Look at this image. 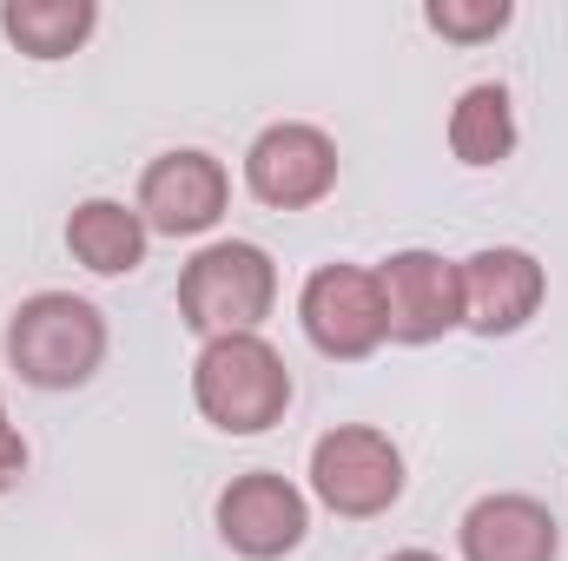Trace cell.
I'll list each match as a JSON object with an SVG mask.
<instances>
[{
    "instance_id": "obj_10",
    "label": "cell",
    "mask_w": 568,
    "mask_h": 561,
    "mask_svg": "<svg viewBox=\"0 0 568 561\" xmlns=\"http://www.w3.org/2000/svg\"><path fill=\"white\" fill-rule=\"evenodd\" d=\"M463 330L476 337H516L536 324L542 297H549V272L536 252L523 245H483L463 265Z\"/></svg>"
},
{
    "instance_id": "obj_17",
    "label": "cell",
    "mask_w": 568,
    "mask_h": 561,
    "mask_svg": "<svg viewBox=\"0 0 568 561\" xmlns=\"http://www.w3.org/2000/svg\"><path fill=\"white\" fill-rule=\"evenodd\" d=\"M384 561H443V555H429V549H397V555H384Z\"/></svg>"
},
{
    "instance_id": "obj_2",
    "label": "cell",
    "mask_w": 568,
    "mask_h": 561,
    "mask_svg": "<svg viewBox=\"0 0 568 561\" xmlns=\"http://www.w3.org/2000/svg\"><path fill=\"white\" fill-rule=\"evenodd\" d=\"M278 310V265L252 238H212L185 258L179 272V324L212 344V337H258L265 317Z\"/></svg>"
},
{
    "instance_id": "obj_14",
    "label": "cell",
    "mask_w": 568,
    "mask_h": 561,
    "mask_svg": "<svg viewBox=\"0 0 568 561\" xmlns=\"http://www.w3.org/2000/svg\"><path fill=\"white\" fill-rule=\"evenodd\" d=\"M516 140H523V126H516L509 86L476 80V86L456 93V106H449V152H456V165L489 172V165H503L516 152Z\"/></svg>"
},
{
    "instance_id": "obj_7",
    "label": "cell",
    "mask_w": 568,
    "mask_h": 561,
    "mask_svg": "<svg viewBox=\"0 0 568 561\" xmlns=\"http://www.w3.org/2000/svg\"><path fill=\"white\" fill-rule=\"evenodd\" d=\"M219 542L239 561H284L311 536V496L278 469H245L219 489Z\"/></svg>"
},
{
    "instance_id": "obj_16",
    "label": "cell",
    "mask_w": 568,
    "mask_h": 561,
    "mask_svg": "<svg viewBox=\"0 0 568 561\" xmlns=\"http://www.w3.org/2000/svg\"><path fill=\"white\" fill-rule=\"evenodd\" d=\"M27 462H33V449H27V436H20L13 422H0V496H7V489H20V476H27Z\"/></svg>"
},
{
    "instance_id": "obj_15",
    "label": "cell",
    "mask_w": 568,
    "mask_h": 561,
    "mask_svg": "<svg viewBox=\"0 0 568 561\" xmlns=\"http://www.w3.org/2000/svg\"><path fill=\"white\" fill-rule=\"evenodd\" d=\"M509 20H516L509 0H429L424 7V27L443 33L449 47H483V40L509 33Z\"/></svg>"
},
{
    "instance_id": "obj_3",
    "label": "cell",
    "mask_w": 568,
    "mask_h": 561,
    "mask_svg": "<svg viewBox=\"0 0 568 561\" xmlns=\"http://www.w3.org/2000/svg\"><path fill=\"white\" fill-rule=\"evenodd\" d=\"M192 404L219 436H265L291 410V370L272 337H212L192 357Z\"/></svg>"
},
{
    "instance_id": "obj_6",
    "label": "cell",
    "mask_w": 568,
    "mask_h": 561,
    "mask_svg": "<svg viewBox=\"0 0 568 561\" xmlns=\"http://www.w3.org/2000/svg\"><path fill=\"white\" fill-rule=\"evenodd\" d=\"M133 212L145 218L152 238H205L232 212V172L205 145H172L140 172Z\"/></svg>"
},
{
    "instance_id": "obj_11",
    "label": "cell",
    "mask_w": 568,
    "mask_h": 561,
    "mask_svg": "<svg viewBox=\"0 0 568 561\" xmlns=\"http://www.w3.org/2000/svg\"><path fill=\"white\" fill-rule=\"evenodd\" d=\"M456 549H463V561H556L562 555V522L549 502L503 489V496H483L463 509Z\"/></svg>"
},
{
    "instance_id": "obj_18",
    "label": "cell",
    "mask_w": 568,
    "mask_h": 561,
    "mask_svg": "<svg viewBox=\"0 0 568 561\" xmlns=\"http://www.w3.org/2000/svg\"><path fill=\"white\" fill-rule=\"evenodd\" d=\"M0 422H7V397H0Z\"/></svg>"
},
{
    "instance_id": "obj_5",
    "label": "cell",
    "mask_w": 568,
    "mask_h": 561,
    "mask_svg": "<svg viewBox=\"0 0 568 561\" xmlns=\"http://www.w3.org/2000/svg\"><path fill=\"white\" fill-rule=\"evenodd\" d=\"M297 324L311 337L317 357L331 364H364L390 344V324H384V290H377V265H317L304 290H297Z\"/></svg>"
},
{
    "instance_id": "obj_13",
    "label": "cell",
    "mask_w": 568,
    "mask_h": 561,
    "mask_svg": "<svg viewBox=\"0 0 568 561\" xmlns=\"http://www.w3.org/2000/svg\"><path fill=\"white\" fill-rule=\"evenodd\" d=\"M0 33H7L13 53L53 67V60H73L100 33V7L93 0H7L0 7Z\"/></svg>"
},
{
    "instance_id": "obj_1",
    "label": "cell",
    "mask_w": 568,
    "mask_h": 561,
    "mask_svg": "<svg viewBox=\"0 0 568 561\" xmlns=\"http://www.w3.org/2000/svg\"><path fill=\"white\" fill-rule=\"evenodd\" d=\"M113 350V330H106V310L93 297H73V290H33L13 304L7 317V370L27 384V390H80L100 377Z\"/></svg>"
},
{
    "instance_id": "obj_8",
    "label": "cell",
    "mask_w": 568,
    "mask_h": 561,
    "mask_svg": "<svg viewBox=\"0 0 568 561\" xmlns=\"http://www.w3.org/2000/svg\"><path fill=\"white\" fill-rule=\"evenodd\" d=\"M337 140L311 120H278L245 145V192L272 212H311L337 192Z\"/></svg>"
},
{
    "instance_id": "obj_12",
    "label": "cell",
    "mask_w": 568,
    "mask_h": 561,
    "mask_svg": "<svg viewBox=\"0 0 568 561\" xmlns=\"http://www.w3.org/2000/svg\"><path fill=\"white\" fill-rule=\"evenodd\" d=\"M145 245H152V232L126 198H80L67 212V252L93 278H133L145 265Z\"/></svg>"
},
{
    "instance_id": "obj_4",
    "label": "cell",
    "mask_w": 568,
    "mask_h": 561,
    "mask_svg": "<svg viewBox=\"0 0 568 561\" xmlns=\"http://www.w3.org/2000/svg\"><path fill=\"white\" fill-rule=\"evenodd\" d=\"M404 449L377 422H337L311 442V496L344 522H377L404 502Z\"/></svg>"
},
{
    "instance_id": "obj_9",
    "label": "cell",
    "mask_w": 568,
    "mask_h": 561,
    "mask_svg": "<svg viewBox=\"0 0 568 561\" xmlns=\"http://www.w3.org/2000/svg\"><path fill=\"white\" fill-rule=\"evenodd\" d=\"M377 290H384V324H390V344H443L449 330H463V272L456 258L443 252H390L377 265Z\"/></svg>"
}]
</instances>
